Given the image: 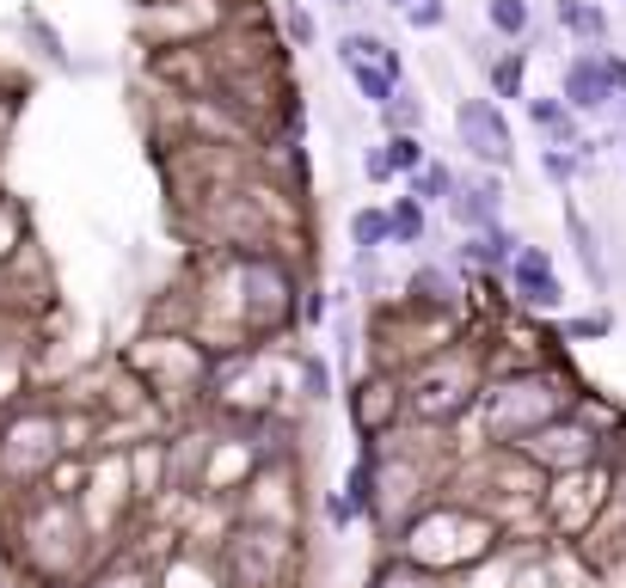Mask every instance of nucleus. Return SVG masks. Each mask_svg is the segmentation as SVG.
<instances>
[{"label": "nucleus", "instance_id": "obj_4", "mask_svg": "<svg viewBox=\"0 0 626 588\" xmlns=\"http://www.w3.org/2000/svg\"><path fill=\"white\" fill-rule=\"evenodd\" d=\"M497 209H504V184L492 178V172H480V178H461L449 196V215L466 227V234H485V227H497Z\"/></svg>", "mask_w": 626, "mask_h": 588}, {"label": "nucleus", "instance_id": "obj_15", "mask_svg": "<svg viewBox=\"0 0 626 588\" xmlns=\"http://www.w3.org/2000/svg\"><path fill=\"white\" fill-rule=\"evenodd\" d=\"M387 154H393V172H406V178L430 166V159H424V142H418V135H393V142H387Z\"/></svg>", "mask_w": 626, "mask_h": 588}, {"label": "nucleus", "instance_id": "obj_8", "mask_svg": "<svg viewBox=\"0 0 626 588\" xmlns=\"http://www.w3.org/2000/svg\"><path fill=\"white\" fill-rule=\"evenodd\" d=\"M565 227H572V246H577V264H584V276L596 288H608V264H602V246H596V227L584 221V215L565 203Z\"/></svg>", "mask_w": 626, "mask_h": 588}, {"label": "nucleus", "instance_id": "obj_9", "mask_svg": "<svg viewBox=\"0 0 626 588\" xmlns=\"http://www.w3.org/2000/svg\"><path fill=\"white\" fill-rule=\"evenodd\" d=\"M485 19H492L497 38H528L534 7H528V0H485Z\"/></svg>", "mask_w": 626, "mask_h": 588}, {"label": "nucleus", "instance_id": "obj_11", "mask_svg": "<svg viewBox=\"0 0 626 588\" xmlns=\"http://www.w3.org/2000/svg\"><path fill=\"white\" fill-rule=\"evenodd\" d=\"M387 215H393V246H418L424 239V203L418 196H400Z\"/></svg>", "mask_w": 626, "mask_h": 588}, {"label": "nucleus", "instance_id": "obj_14", "mask_svg": "<svg viewBox=\"0 0 626 588\" xmlns=\"http://www.w3.org/2000/svg\"><path fill=\"white\" fill-rule=\"evenodd\" d=\"M387 123H393V135H418L424 130V105H418L412 92H400V99L387 105Z\"/></svg>", "mask_w": 626, "mask_h": 588}, {"label": "nucleus", "instance_id": "obj_17", "mask_svg": "<svg viewBox=\"0 0 626 588\" xmlns=\"http://www.w3.org/2000/svg\"><path fill=\"white\" fill-rule=\"evenodd\" d=\"M614 319L608 313H589V319H565V338H608Z\"/></svg>", "mask_w": 626, "mask_h": 588}, {"label": "nucleus", "instance_id": "obj_1", "mask_svg": "<svg viewBox=\"0 0 626 588\" xmlns=\"http://www.w3.org/2000/svg\"><path fill=\"white\" fill-rule=\"evenodd\" d=\"M454 135H461V147L480 159L485 172L516 166V135H510L504 111H497L492 99H461V105H454Z\"/></svg>", "mask_w": 626, "mask_h": 588}, {"label": "nucleus", "instance_id": "obj_13", "mask_svg": "<svg viewBox=\"0 0 626 588\" xmlns=\"http://www.w3.org/2000/svg\"><path fill=\"white\" fill-rule=\"evenodd\" d=\"M522 80H528L522 50H510V55H497V62H492V92H497V99H522Z\"/></svg>", "mask_w": 626, "mask_h": 588}, {"label": "nucleus", "instance_id": "obj_3", "mask_svg": "<svg viewBox=\"0 0 626 588\" xmlns=\"http://www.w3.org/2000/svg\"><path fill=\"white\" fill-rule=\"evenodd\" d=\"M504 276H510V288H516L522 307H541V313H560V307H565V288H560V276H553V258H546L541 246H522L516 264H510Z\"/></svg>", "mask_w": 626, "mask_h": 588}, {"label": "nucleus", "instance_id": "obj_10", "mask_svg": "<svg viewBox=\"0 0 626 588\" xmlns=\"http://www.w3.org/2000/svg\"><path fill=\"white\" fill-rule=\"evenodd\" d=\"M350 239H357L362 251L393 246V215H387V209H357V215H350Z\"/></svg>", "mask_w": 626, "mask_h": 588}, {"label": "nucleus", "instance_id": "obj_19", "mask_svg": "<svg viewBox=\"0 0 626 588\" xmlns=\"http://www.w3.org/2000/svg\"><path fill=\"white\" fill-rule=\"evenodd\" d=\"M362 172H369V184L393 178V154H387V142H381V147H369V154H362Z\"/></svg>", "mask_w": 626, "mask_h": 588}, {"label": "nucleus", "instance_id": "obj_6", "mask_svg": "<svg viewBox=\"0 0 626 588\" xmlns=\"http://www.w3.org/2000/svg\"><path fill=\"white\" fill-rule=\"evenodd\" d=\"M461 251L473 264H485V270H510V264H516V251H522V239L504 234V227H485V234H473Z\"/></svg>", "mask_w": 626, "mask_h": 588}, {"label": "nucleus", "instance_id": "obj_12", "mask_svg": "<svg viewBox=\"0 0 626 588\" xmlns=\"http://www.w3.org/2000/svg\"><path fill=\"white\" fill-rule=\"evenodd\" d=\"M412 196L418 203H449L454 196V172L442 166V159H430L424 172H412Z\"/></svg>", "mask_w": 626, "mask_h": 588}, {"label": "nucleus", "instance_id": "obj_2", "mask_svg": "<svg viewBox=\"0 0 626 588\" xmlns=\"http://www.w3.org/2000/svg\"><path fill=\"white\" fill-rule=\"evenodd\" d=\"M560 99L577 111V117H589V111H608L614 99H620V86H614L608 74V50H584L565 62V80H560Z\"/></svg>", "mask_w": 626, "mask_h": 588}, {"label": "nucleus", "instance_id": "obj_7", "mask_svg": "<svg viewBox=\"0 0 626 588\" xmlns=\"http://www.w3.org/2000/svg\"><path fill=\"white\" fill-rule=\"evenodd\" d=\"M560 25L572 31V38H584V43H608V13H602L596 0H560Z\"/></svg>", "mask_w": 626, "mask_h": 588}, {"label": "nucleus", "instance_id": "obj_16", "mask_svg": "<svg viewBox=\"0 0 626 588\" xmlns=\"http://www.w3.org/2000/svg\"><path fill=\"white\" fill-rule=\"evenodd\" d=\"M442 19H449L442 0H412V7H406V25H412V31H437Z\"/></svg>", "mask_w": 626, "mask_h": 588}, {"label": "nucleus", "instance_id": "obj_21", "mask_svg": "<svg viewBox=\"0 0 626 588\" xmlns=\"http://www.w3.org/2000/svg\"><path fill=\"white\" fill-rule=\"evenodd\" d=\"M332 7H357V0H332Z\"/></svg>", "mask_w": 626, "mask_h": 588}, {"label": "nucleus", "instance_id": "obj_5", "mask_svg": "<svg viewBox=\"0 0 626 588\" xmlns=\"http://www.w3.org/2000/svg\"><path fill=\"white\" fill-rule=\"evenodd\" d=\"M528 123L553 147H577V111L565 105V99H528Z\"/></svg>", "mask_w": 626, "mask_h": 588}, {"label": "nucleus", "instance_id": "obj_18", "mask_svg": "<svg viewBox=\"0 0 626 588\" xmlns=\"http://www.w3.org/2000/svg\"><path fill=\"white\" fill-rule=\"evenodd\" d=\"M541 166H546V178H553V184H572L577 159H572V154H560V147H546V154H541Z\"/></svg>", "mask_w": 626, "mask_h": 588}, {"label": "nucleus", "instance_id": "obj_20", "mask_svg": "<svg viewBox=\"0 0 626 588\" xmlns=\"http://www.w3.org/2000/svg\"><path fill=\"white\" fill-rule=\"evenodd\" d=\"M393 7H400V13H406V7H412V0H393Z\"/></svg>", "mask_w": 626, "mask_h": 588}]
</instances>
